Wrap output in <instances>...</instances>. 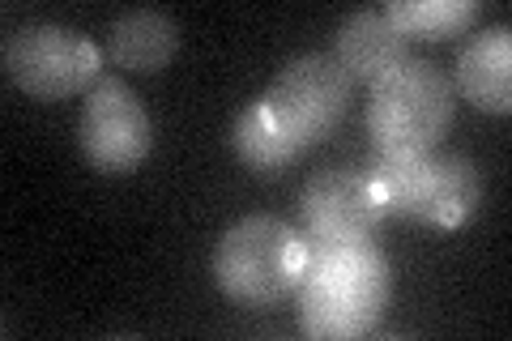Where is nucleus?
Masks as SVG:
<instances>
[{
	"instance_id": "f257e3e1",
	"label": "nucleus",
	"mask_w": 512,
	"mask_h": 341,
	"mask_svg": "<svg viewBox=\"0 0 512 341\" xmlns=\"http://www.w3.org/2000/svg\"><path fill=\"white\" fill-rule=\"evenodd\" d=\"M393 299V269L372 239H312L295 290L299 329L316 341H355L380 324Z\"/></svg>"
},
{
	"instance_id": "f03ea898",
	"label": "nucleus",
	"mask_w": 512,
	"mask_h": 341,
	"mask_svg": "<svg viewBox=\"0 0 512 341\" xmlns=\"http://www.w3.org/2000/svg\"><path fill=\"white\" fill-rule=\"evenodd\" d=\"M303 269H308V235L278 214L239 218L222 231L210 256L214 286L252 312L295 299Z\"/></svg>"
},
{
	"instance_id": "7ed1b4c3",
	"label": "nucleus",
	"mask_w": 512,
	"mask_h": 341,
	"mask_svg": "<svg viewBox=\"0 0 512 341\" xmlns=\"http://www.w3.org/2000/svg\"><path fill=\"white\" fill-rule=\"evenodd\" d=\"M457 120V86L436 60L414 56L367 94V133L384 154H431Z\"/></svg>"
},
{
	"instance_id": "20e7f679",
	"label": "nucleus",
	"mask_w": 512,
	"mask_h": 341,
	"mask_svg": "<svg viewBox=\"0 0 512 341\" xmlns=\"http://www.w3.org/2000/svg\"><path fill=\"white\" fill-rule=\"evenodd\" d=\"M350 103H355V77L342 69L333 52H303L286 60L261 94L269 120L282 128L286 141L299 145V154L325 141L346 120Z\"/></svg>"
},
{
	"instance_id": "39448f33",
	"label": "nucleus",
	"mask_w": 512,
	"mask_h": 341,
	"mask_svg": "<svg viewBox=\"0 0 512 341\" xmlns=\"http://www.w3.org/2000/svg\"><path fill=\"white\" fill-rule=\"evenodd\" d=\"M0 60L13 86L43 103L90 94L103 77V47L60 22H26L9 30Z\"/></svg>"
},
{
	"instance_id": "423d86ee",
	"label": "nucleus",
	"mask_w": 512,
	"mask_h": 341,
	"mask_svg": "<svg viewBox=\"0 0 512 341\" xmlns=\"http://www.w3.org/2000/svg\"><path fill=\"white\" fill-rule=\"evenodd\" d=\"M77 150L99 175H133L154 150V120L124 77L103 73L77 120Z\"/></svg>"
},
{
	"instance_id": "0eeeda50",
	"label": "nucleus",
	"mask_w": 512,
	"mask_h": 341,
	"mask_svg": "<svg viewBox=\"0 0 512 341\" xmlns=\"http://www.w3.org/2000/svg\"><path fill=\"white\" fill-rule=\"evenodd\" d=\"M299 209L312 239H367L389 218L384 197L367 167L316 171L299 192Z\"/></svg>"
},
{
	"instance_id": "6e6552de",
	"label": "nucleus",
	"mask_w": 512,
	"mask_h": 341,
	"mask_svg": "<svg viewBox=\"0 0 512 341\" xmlns=\"http://www.w3.org/2000/svg\"><path fill=\"white\" fill-rule=\"evenodd\" d=\"M457 99L487 111V116H508L512 111V30L508 22L487 26L461 43L453 64Z\"/></svg>"
},
{
	"instance_id": "1a4fd4ad",
	"label": "nucleus",
	"mask_w": 512,
	"mask_h": 341,
	"mask_svg": "<svg viewBox=\"0 0 512 341\" xmlns=\"http://www.w3.org/2000/svg\"><path fill=\"white\" fill-rule=\"evenodd\" d=\"M333 56H338L342 69L367 86H376L380 77H389L393 69H402L406 60H414L410 39L389 22L384 5H367L346 13V22L338 26V39H333Z\"/></svg>"
},
{
	"instance_id": "9d476101",
	"label": "nucleus",
	"mask_w": 512,
	"mask_h": 341,
	"mask_svg": "<svg viewBox=\"0 0 512 341\" xmlns=\"http://www.w3.org/2000/svg\"><path fill=\"white\" fill-rule=\"evenodd\" d=\"M180 52V26L163 9H128L107 26L103 56L128 73H163Z\"/></svg>"
},
{
	"instance_id": "9b49d317",
	"label": "nucleus",
	"mask_w": 512,
	"mask_h": 341,
	"mask_svg": "<svg viewBox=\"0 0 512 341\" xmlns=\"http://www.w3.org/2000/svg\"><path fill=\"white\" fill-rule=\"evenodd\" d=\"M478 205H483V171L466 154H436L431 150V197H427V218L431 226L457 231L466 226Z\"/></svg>"
},
{
	"instance_id": "f8f14e48",
	"label": "nucleus",
	"mask_w": 512,
	"mask_h": 341,
	"mask_svg": "<svg viewBox=\"0 0 512 341\" xmlns=\"http://www.w3.org/2000/svg\"><path fill=\"white\" fill-rule=\"evenodd\" d=\"M367 175L376 180L389 218H427L431 197V154H384L367 162Z\"/></svg>"
},
{
	"instance_id": "ddd939ff",
	"label": "nucleus",
	"mask_w": 512,
	"mask_h": 341,
	"mask_svg": "<svg viewBox=\"0 0 512 341\" xmlns=\"http://www.w3.org/2000/svg\"><path fill=\"white\" fill-rule=\"evenodd\" d=\"M231 145H235V154L244 158L252 171H261V175H278V171L291 167V162L303 158L299 145L286 141L282 128L269 120V111L261 107V99H252V103L235 116Z\"/></svg>"
},
{
	"instance_id": "4468645a",
	"label": "nucleus",
	"mask_w": 512,
	"mask_h": 341,
	"mask_svg": "<svg viewBox=\"0 0 512 341\" xmlns=\"http://www.w3.org/2000/svg\"><path fill=\"white\" fill-rule=\"evenodd\" d=\"M389 22L414 39H453L470 30L483 13V0H389L384 5Z\"/></svg>"
}]
</instances>
